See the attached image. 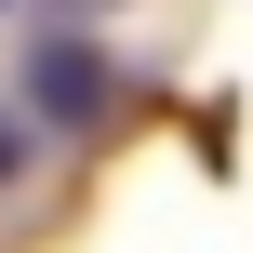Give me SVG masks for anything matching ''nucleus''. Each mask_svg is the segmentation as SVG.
Returning a JSON list of instances; mask_svg holds the SVG:
<instances>
[{
    "instance_id": "3",
    "label": "nucleus",
    "mask_w": 253,
    "mask_h": 253,
    "mask_svg": "<svg viewBox=\"0 0 253 253\" xmlns=\"http://www.w3.org/2000/svg\"><path fill=\"white\" fill-rule=\"evenodd\" d=\"M0 13H13V0H0Z\"/></svg>"
},
{
    "instance_id": "2",
    "label": "nucleus",
    "mask_w": 253,
    "mask_h": 253,
    "mask_svg": "<svg viewBox=\"0 0 253 253\" xmlns=\"http://www.w3.org/2000/svg\"><path fill=\"white\" fill-rule=\"evenodd\" d=\"M0 173H13V133H0Z\"/></svg>"
},
{
    "instance_id": "1",
    "label": "nucleus",
    "mask_w": 253,
    "mask_h": 253,
    "mask_svg": "<svg viewBox=\"0 0 253 253\" xmlns=\"http://www.w3.org/2000/svg\"><path fill=\"white\" fill-rule=\"evenodd\" d=\"M40 107H107V80H93V53H40Z\"/></svg>"
}]
</instances>
